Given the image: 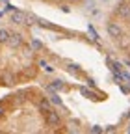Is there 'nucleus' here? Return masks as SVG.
Listing matches in <instances>:
<instances>
[{"label":"nucleus","mask_w":130,"mask_h":134,"mask_svg":"<svg viewBox=\"0 0 130 134\" xmlns=\"http://www.w3.org/2000/svg\"><path fill=\"white\" fill-rule=\"evenodd\" d=\"M78 123L39 86H19L0 97V132H76Z\"/></svg>","instance_id":"1"},{"label":"nucleus","mask_w":130,"mask_h":134,"mask_svg":"<svg viewBox=\"0 0 130 134\" xmlns=\"http://www.w3.org/2000/svg\"><path fill=\"white\" fill-rule=\"evenodd\" d=\"M52 56L21 23L0 24V88H19L46 78Z\"/></svg>","instance_id":"2"},{"label":"nucleus","mask_w":130,"mask_h":134,"mask_svg":"<svg viewBox=\"0 0 130 134\" xmlns=\"http://www.w3.org/2000/svg\"><path fill=\"white\" fill-rule=\"evenodd\" d=\"M104 36L115 54L130 65V0H117L104 17Z\"/></svg>","instance_id":"3"},{"label":"nucleus","mask_w":130,"mask_h":134,"mask_svg":"<svg viewBox=\"0 0 130 134\" xmlns=\"http://www.w3.org/2000/svg\"><path fill=\"white\" fill-rule=\"evenodd\" d=\"M30 2H37V4H45V6H50L56 9H76V8H82L86 4H89L91 0H30Z\"/></svg>","instance_id":"4"},{"label":"nucleus","mask_w":130,"mask_h":134,"mask_svg":"<svg viewBox=\"0 0 130 134\" xmlns=\"http://www.w3.org/2000/svg\"><path fill=\"white\" fill-rule=\"evenodd\" d=\"M2 6H4V0H0V8H2Z\"/></svg>","instance_id":"5"}]
</instances>
